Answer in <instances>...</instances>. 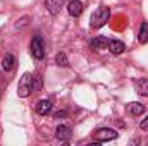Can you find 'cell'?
<instances>
[{"label": "cell", "mask_w": 148, "mask_h": 146, "mask_svg": "<svg viewBox=\"0 0 148 146\" xmlns=\"http://www.w3.org/2000/svg\"><path fill=\"white\" fill-rule=\"evenodd\" d=\"M109 17H110V10H109V7H105V5L98 7V9H97V10L91 14V17H90L91 28L98 29V28L105 26V24L109 23Z\"/></svg>", "instance_id": "6da1fadb"}, {"label": "cell", "mask_w": 148, "mask_h": 146, "mask_svg": "<svg viewBox=\"0 0 148 146\" xmlns=\"http://www.w3.org/2000/svg\"><path fill=\"white\" fill-rule=\"evenodd\" d=\"M31 81H33V76L29 72H24L19 79V84H17V95L21 98H26L31 95Z\"/></svg>", "instance_id": "7a4b0ae2"}, {"label": "cell", "mask_w": 148, "mask_h": 146, "mask_svg": "<svg viewBox=\"0 0 148 146\" xmlns=\"http://www.w3.org/2000/svg\"><path fill=\"white\" fill-rule=\"evenodd\" d=\"M31 55L36 60H41L45 57V46H43V38L41 36H35L31 40Z\"/></svg>", "instance_id": "3957f363"}, {"label": "cell", "mask_w": 148, "mask_h": 146, "mask_svg": "<svg viewBox=\"0 0 148 146\" xmlns=\"http://www.w3.org/2000/svg\"><path fill=\"white\" fill-rule=\"evenodd\" d=\"M119 134L110 129V127H102V129H98L97 132H95V141L97 143H105V141H112V139H115Z\"/></svg>", "instance_id": "277c9868"}, {"label": "cell", "mask_w": 148, "mask_h": 146, "mask_svg": "<svg viewBox=\"0 0 148 146\" xmlns=\"http://www.w3.org/2000/svg\"><path fill=\"white\" fill-rule=\"evenodd\" d=\"M55 136H57L59 141H71L73 131H71V127H67V126H59V127L55 129Z\"/></svg>", "instance_id": "5b68a950"}, {"label": "cell", "mask_w": 148, "mask_h": 146, "mask_svg": "<svg viewBox=\"0 0 148 146\" xmlns=\"http://www.w3.org/2000/svg\"><path fill=\"white\" fill-rule=\"evenodd\" d=\"M67 12H69V16H73V17H79V16L83 14V3H81L79 0H69V3H67Z\"/></svg>", "instance_id": "8992f818"}, {"label": "cell", "mask_w": 148, "mask_h": 146, "mask_svg": "<svg viewBox=\"0 0 148 146\" xmlns=\"http://www.w3.org/2000/svg\"><path fill=\"white\" fill-rule=\"evenodd\" d=\"M107 50H109L110 53H114V55H121V53L126 50V45H124L121 40H109Z\"/></svg>", "instance_id": "52a82bcc"}, {"label": "cell", "mask_w": 148, "mask_h": 146, "mask_svg": "<svg viewBox=\"0 0 148 146\" xmlns=\"http://www.w3.org/2000/svg\"><path fill=\"white\" fill-rule=\"evenodd\" d=\"M62 3H64V0H45V7L52 16L59 14V10L62 9Z\"/></svg>", "instance_id": "ba28073f"}, {"label": "cell", "mask_w": 148, "mask_h": 146, "mask_svg": "<svg viewBox=\"0 0 148 146\" xmlns=\"http://www.w3.org/2000/svg\"><path fill=\"white\" fill-rule=\"evenodd\" d=\"M107 46H109V40L103 36H97L91 40V48L93 50H97V52H102V50H107Z\"/></svg>", "instance_id": "9c48e42d"}, {"label": "cell", "mask_w": 148, "mask_h": 146, "mask_svg": "<svg viewBox=\"0 0 148 146\" xmlns=\"http://www.w3.org/2000/svg\"><path fill=\"white\" fill-rule=\"evenodd\" d=\"M35 108H36V113L47 115V113H50V110H52V102H50V100H40Z\"/></svg>", "instance_id": "30bf717a"}, {"label": "cell", "mask_w": 148, "mask_h": 146, "mask_svg": "<svg viewBox=\"0 0 148 146\" xmlns=\"http://www.w3.org/2000/svg\"><path fill=\"white\" fill-rule=\"evenodd\" d=\"M14 65H16V59H14V55H12V53H5V57H3V60H2V67H3V71H5V72H10V71L14 69Z\"/></svg>", "instance_id": "8fae6325"}, {"label": "cell", "mask_w": 148, "mask_h": 146, "mask_svg": "<svg viewBox=\"0 0 148 146\" xmlns=\"http://www.w3.org/2000/svg\"><path fill=\"white\" fill-rule=\"evenodd\" d=\"M127 110H129L131 115H141V113L145 112V105H141V103H138V102H133V103L127 105Z\"/></svg>", "instance_id": "7c38bea8"}, {"label": "cell", "mask_w": 148, "mask_h": 146, "mask_svg": "<svg viewBox=\"0 0 148 146\" xmlns=\"http://www.w3.org/2000/svg\"><path fill=\"white\" fill-rule=\"evenodd\" d=\"M136 91L141 96H148V79H138L136 81Z\"/></svg>", "instance_id": "4fadbf2b"}, {"label": "cell", "mask_w": 148, "mask_h": 146, "mask_svg": "<svg viewBox=\"0 0 148 146\" xmlns=\"http://www.w3.org/2000/svg\"><path fill=\"white\" fill-rule=\"evenodd\" d=\"M138 41L140 43H147L148 41V23H143L141 24L140 33H138Z\"/></svg>", "instance_id": "5bb4252c"}, {"label": "cell", "mask_w": 148, "mask_h": 146, "mask_svg": "<svg viewBox=\"0 0 148 146\" xmlns=\"http://www.w3.org/2000/svg\"><path fill=\"white\" fill-rule=\"evenodd\" d=\"M41 86H43V79H41V76H35L33 81H31V93H38V91L41 89Z\"/></svg>", "instance_id": "9a60e30c"}, {"label": "cell", "mask_w": 148, "mask_h": 146, "mask_svg": "<svg viewBox=\"0 0 148 146\" xmlns=\"http://www.w3.org/2000/svg\"><path fill=\"white\" fill-rule=\"evenodd\" d=\"M55 62H57V65H62V67H67L69 65V60H67V57H66L64 52H60V53L55 55Z\"/></svg>", "instance_id": "2e32d148"}, {"label": "cell", "mask_w": 148, "mask_h": 146, "mask_svg": "<svg viewBox=\"0 0 148 146\" xmlns=\"http://www.w3.org/2000/svg\"><path fill=\"white\" fill-rule=\"evenodd\" d=\"M140 127H141L143 131H148V117H147V119H143V120H141V124H140Z\"/></svg>", "instance_id": "e0dca14e"}, {"label": "cell", "mask_w": 148, "mask_h": 146, "mask_svg": "<svg viewBox=\"0 0 148 146\" xmlns=\"http://www.w3.org/2000/svg\"><path fill=\"white\" fill-rule=\"evenodd\" d=\"M66 115H67V112H66V110H59L53 117H55V119H60V117H66Z\"/></svg>", "instance_id": "ac0fdd59"}]
</instances>
